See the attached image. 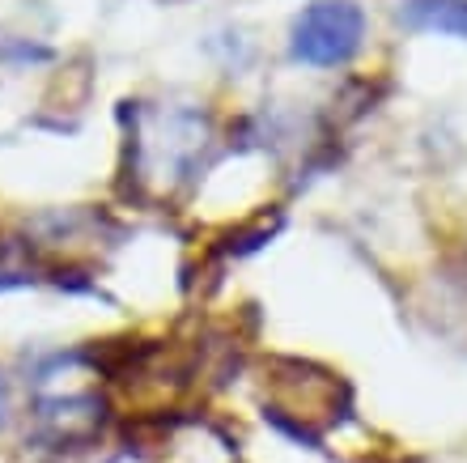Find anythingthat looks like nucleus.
I'll return each mask as SVG.
<instances>
[{
	"label": "nucleus",
	"instance_id": "1",
	"mask_svg": "<svg viewBox=\"0 0 467 463\" xmlns=\"http://www.w3.org/2000/svg\"><path fill=\"white\" fill-rule=\"evenodd\" d=\"M366 43V13L357 0H310L294 17L289 51L310 68H340Z\"/></svg>",
	"mask_w": 467,
	"mask_h": 463
},
{
	"label": "nucleus",
	"instance_id": "2",
	"mask_svg": "<svg viewBox=\"0 0 467 463\" xmlns=\"http://www.w3.org/2000/svg\"><path fill=\"white\" fill-rule=\"evenodd\" d=\"M395 22L412 35H438L467 43V0H400Z\"/></svg>",
	"mask_w": 467,
	"mask_h": 463
},
{
	"label": "nucleus",
	"instance_id": "3",
	"mask_svg": "<svg viewBox=\"0 0 467 463\" xmlns=\"http://www.w3.org/2000/svg\"><path fill=\"white\" fill-rule=\"evenodd\" d=\"M5 416H9V383L0 374V426H5Z\"/></svg>",
	"mask_w": 467,
	"mask_h": 463
}]
</instances>
